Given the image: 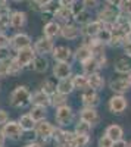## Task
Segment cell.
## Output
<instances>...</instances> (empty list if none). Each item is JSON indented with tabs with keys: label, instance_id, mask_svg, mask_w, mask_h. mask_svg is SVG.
Segmentation results:
<instances>
[{
	"label": "cell",
	"instance_id": "1",
	"mask_svg": "<svg viewBox=\"0 0 131 147\" xmlns=\"http://www.w3.org/2000/svg\"><path fill=\"white\" fill-rule=\"evenodd\" d=\"M9 103L16 109H22L31 105V91L28 90L27 85H18L9 94Z\"/></svg>",
	"mask_w": 131,
	"mask_h": 147
},
{
	"label": "cell",
	"instance_id": "2",
	"mask_svg": "<svg viewBox=\"0 0 131 147\" xmlns=\"http://www.w3.org/2000/svg\"><path fill=\"white\" fill-rule=\"evenodd\" d=\"M121 12L120 9L116 7H112V6H108V5H103L99 10H97V15H96V19L100 21L105 27L108 28H113L115 22L118 21V18L121 16Z\"/></svg>",
	"mask_w": 131,
	"mask_h": 147
},
{
	"label": "cell",
	"instance_id": "3",
	"mask_svg": "<svg viewBox=\"0 0 131 147\" xmlns=\"http://www.w3.org/2000/svg\"><path fill=\"white\" fill-rule=\"evenodd\" d=\"M2 132L5 134L6 138H9L12 141H18L24 136V129L21 128V124L18 121H7L2 127Z\"/></svg>",
	"mask_w": 131,
	"mask_h": 147
},
{
	"label": "cell",
	"instance_id": "4",
	"mask_svg": "<svg viewBox=\"0 0 131 147\" xmlns=\"http://www.w3.org/2000/svg\"><path fill=\"white\" fill-rule=\"evenodd\" d=\"M55 119L57 122L59 127H66L69 125L74 119V110L69 105H63V106H59L56 107V112H55Z\"/></svg>",
	"mask_w": 131,
	"mask_h": 147
},
{
	"label": "cell",
	"instance_id": "5",
	"mask_svg": "<svg viewBox=\"0 0 131 147\" xmlns=\"http://www.w3.org/2000/svg\"><path fill=\"white\" fill-rule=\"evenodd\" d=\"M128 107V100L122 94H115L112 96L108 102V109L113 115H122Z\"/></svg>",
	"mask_w": 131,
	"mask_h": 147
},
{
	"label": "cell",
	"instance_id": "6",
	"mask_svg": "<svg viewBox=\"0 0 131 147\" xmlns=\"http://www.w3.org/2000/svg\"><path fill=\"white\" fill-rule=\"evenodd\" d=\"M35 56H37V53H35L34 47L30 46V47H25V49H21V50L16 52V62L21 65V68H30L32 60L35 59Z\"/></svg>",
	"mask_w": 131,
	"mask_h": 147
},
{
	"label": "cell",
	"instance_id": "7",
	"mask_svg": "<svg viewBox=\"0 0 131 147\" xmlns=\"http://www.w3.org/2000/svg\"><path fill=\"white\" fill-rule=\"evenodd\" d=\"M34 50L37 55H41V56H47V55H52L53 53V49H55V43L53 40L47 38V37L41 35L38 37L37 40L34 41Z\"/></svg>",
	"mask_w": 131,
	"mask_h": 147
},
{
	"label": "cell",
	"instance_id": "8",
	"mask_svg": "<svg viewBox=\"0 0 131 147\" xmlns=\"http://www.w3.org/2000/svg\"><path fill=\"white\" fill-rule=\"evenodd\" d=\"M27 22H28V16H27L25 12H22V10H12L9 13V27L12 30H15L16 32L25 27Z\"/></svg>",
	"mask_w": 131,
	"mask_h": 147
},
{
	"label": "cell",
	"instance_id": "9",
	"mask_svg": "<svg viewBox=\"0 0 131 147\" xmlns=\"http://www.w3.org/2000/svg\"><path fill=\"white\" fill-rule=\"evenodd\" d=\"M31 44H32V38H31L27 32L18 31L15 35L10 37V49H14L15 52L21 50V49L30 47Z\"/></svg>",
	"mask_w": 131,
	"mask_h": 147
},
{
	"label": "cell",
	"instance_id": "10",
	"mask_svg": "<svg viewBox=\"0 0 131 147\" xmlns=\"http://www.w3.org/2000/svg\"><path fill=\"white\" fill-rule=\"evenodd\" d=\"M52 57L55 59V62H66L71 63L74 59V52L72 49L68 46H55Z\"/></svg>",
	"mask_w": 131,
	"mask_h": 147
},
{
	"label": "cell",
	"instance_id": "11",
	"mask_svg": "<svg viewBox=\"0 0 131 147\" xmlns=\"http://www.w3.org/2000/svg\"><path fill=\"white\" fill-rule=\"evenodd\" d=\"M34 132L38 138H43L44 141L53 138V134H55V127L47 121H40L35 124V128H34Z\"/></svg>",
	"mask_w": 131,
	"mask_h": 147
},
{
	"label": "cell",
	"instance_id": "12",
	"mask_svg": "<svg viewBox=\"0 0 131 147\" xmlns=\"http://www.w3.org/2000/svg\"><path fill=\"white\" fill-rule=\"evenodd\" d=\"M81 27H78L75 22H69V24H63L62 30H61V37L68 41H74L78 40L81 37Z\"/></svg>",
	"mask_w": 131,
	"mask_h": 147
},
{
	"label": "cell",
	"instance_id": "13",
	"mask_svg": "<svg viewBox=\"0 0 131 147\" xmlns=\"http://www.w3.org/2000/svg\"><path fill=\"white\" fill-rule=\"evenodd\" d=\"M81 102L86 107H97L100 103L99 91L93 90V88H87L84 91H81Z\"/></svg>",
	"mask_w": 131,
	"mask_h": 147
},
{
	"label": "cell",
	"instance_id": "14",
	"mask_svg": "<svg viewBox=\"0 0 131 147\" xmlns=\"http://www.w3.org/2000/svg\"><path fill=\"white\" fill-rule=\"evenodd\" d=\"M80 119L87 122V124H90L91 127H94L100 122V115L96 110V107H86L84 106L80 110Z\"/></svg>",
	"mask_w": 131,
	"mask_h": 147
},
{
	"label": "cell",
	"instance_id": "15",
	"mask_svg": "<svg viewBox=\"0 0 131 147\" xmlns=\"http://www.w3.org/2000/svg\"><path fill=\"white\" fill-rule=\"evenodd\" d=\"M103 28V24L97 19H91L88 24H86L84 27L81 28V34L86 38H96V35L99 34V31Z\"/></svg>",
	"mask_w": 131,
	"mask_h": 147
},
{
	"label": "cell",
	"instance_id": "16",
	"mask_svg": "<svg viewBox=\"0 0 131 147\" xmlns=\"http://www.w3.org/2000/svg\"><path fill=\"white\" fill-rule=\"evenodd\" d=\"M61 30H62L61 24H59L57 21H55V19H52V21L44 24L43 35L47 37V38H50V40H55V38H57V37H61Z\"/></svg>",
	"mask_w": 131,
	"mask_h": 147
},
{
	"label": "cell",
	"instance_id": "17",
	"mask_svg": "<svg viewBox=\"0 0 131 147\" xmlns=\"http://www.w3.org/2000/svg\"><path fill=\"white\" fill-rule=\"evenodd\" d=\"M71 74H72V66L71 63L66 62H56L53 65V77L59 81V80H63V78H69Z\"/></svg>",
	"mask_w": 131,
	"mask_h": 147
},
{
	"label": "cell",
	"instance_id": "18",
	"mask_svg": "<svg viewBox=\"0 0 131 147\" xmlns=\"http://www.w3.org/2000/svg\"><path fill=\"white\" fill-rule=\"evenodd\" d=\"M55 21H57L61 25L63 24H69V22H74V15L71 12V7H65V6H57L56 12H55Z\"/></svg>",
	"mask_w": 131,
	"mask_h": 147
},
{
	"label": "cell",
	"instance_id": "19",
	"mask_svg": "<svg viewBox=\"0 0 131 147\" xmlns=\"http://www.w3.org/2000/svg\"><path fill=\"white\" fill-rule=\"evenodd\" d=\"M31 105L32 106H43V107H49L52 105V97L49 94H46L41 90H37L31 93Z\"/></svg>",
	"mask_w": 131,
	"mask_h": 147
},
{
	"label": "cell",
	"instance_id": "20",
	"mask_svg": "<svg viewBox=\"0 0 131 147\" xmlns=\"http://www.w3.org/2000/svg\"><path fill=\"white\" fill-rule=\"evenodd\" d=\"M109 88L115 93V94H125L127 91H130L131 88V84L128 82L127 78H116V80H112L109 82Z\"/></svg>",
	"mask_w": 131,
	"mask_h": 147
},
{
	"label": "cell",
	"instance_id": "21",
	"mask_svg": "<svg viewBox=\"0 0 131 147\" xmlns=\"http://www.w3.org/2000/svg\"><path fill=\"white\" fill-rule=\"evenodd\" d=\"M113 69L118 74H127L128 75V74L131 72V57L122 56L120 59H116L115 63H113Z\"/></svg>",
	"mask_w": 131,
	"mask_h": 147
},
{
	"label": "cell",
	"instance_id": "22",
	"mask_svg": "<svg viewBox=\"0 0 131 147\" xmlns=\"http://www.w3.org/2000/svg\"><path fill=\"white\" fill-rule=\"evenodd\" d=\"M91 57V52H90V47L87 43H82L80 44L77 49H75V52H74V59L78 60L80 63H84L86 60H88Z\"/></svg>",
	"mask_w": 131,
	"mask_h": 147
},
{
	"label": "cell",
	"instance_id": "23",
	"mask_svg": "<svg viewBox=\"0 0 131 147\" xmlns=\"http://www.w3.org/2000/svg\"><path fill=\"white\" fill-rule=\"evenodd\" d=\"M105 134H106V136H108L111 140L118 141V140H122V137H124V129H122L121 125H118V124H111V125L106 127Z\"/></svg>",
	"mask_w": 131,
	"mask_h": 147
},
{
	"label": "cell",
	"instance_id": "24",
	"mask_svg": "<svg viewBox=\"0 0 131 147\" xmlns=\"http://www.w3.org/2000/svg\"><path fill=\"white\" fill-rule=\"evenodd\" d=\"M30 68L34 69L35 72H38V74H43V72H46L47 69H49V60H47L46 56L37 55V56H35V59L32 60V63H31Z\"/></svg>",
	"mask_w": 131,
	"mask_h": 147
},
{
	"label": "cell",
	"instance_id": "25",
	"mask_svg": "<svg viewBox=\"0 0 131 147\" xmlns=\"http://www.w3.org/2000/svg\"><path fill=\"white\" fill-rule=\"evenodd\" d=\"M72 82H74V88L84 91L87 88H90V82H88V75L87 74H77L72 77Z\"/></svg>",
	"mask_w": 131,
	"mask_h": 147
},
{
	"label": "cell",
	"instance_id": "26",
	"mask_svg": "<svg viewBox=\"0 0 131 147\" xmlns=\"http://www.w3.org/2000/svg\"><path fill=\"white\" fill-rule=\"evenodd\" d=\"M75 88H74V82H72V77L69 78H63V80H59L57 81V93L69 96Z\"/></svg>",
	"mask_w": 131,
	"mask_h": 147
},
{
	"label": "cell",
	"instance_id": "27",
	"mask_svg": "<svg viewBox=\"0 0 131 147\" xmlns=\"http://www.w3.org/2000/svg\"><path fill=\"white\" fill-rule=\"evenodd\" d=\"M18 122L21 124V128L24 129V132H30V131H34V128H35V122L34 119H32V116L30 115V113H24L22 116H19V119H18Z\"/></svg>",
	"mask_w": 131,
	"mask_h": 147
},
{
	"label": "cell",
	"instance_id": "28",
	"mask_svg": "<svg viewBox=\"0 0 131 147\" xmlns=\"http://www.w3.org/2000/svg\"><path fill=\"white\" fill-rule=\"evenodd\" d=\"M88 82H90V88L96 90V91H100V90L105 88V78L100 75L99 72L88 75Z\"/></svg>",
	"mask_w": 131,
	"mask_h": 147
},
{
	"label": "cell",
	"instance_id": "29",
	"mask_svg": "<svg viewBox=\"0 0 131 147\" xmlns=\"http://www.w3.org/2000/svg\"><path fill=\"white\" fill-rule=\"evenodd\" d=\"M41 91H44L46 94L49 96H53L56 91H57V82H56V78H47L41 82V87H40Z\"/></svg>",
	"mask_w": 131,
	"mask_h": 147
},
{
	"label": "cell",
	"instance_id": "30",
	"mask_svg": "<svg viewBox=\"0 0 131 147\" xmlns=\"http://www.w3.org/2000/svg\"><path fill=\"white\" fill-rule=\"evenodd\" d=\"M28 113L32 116V119H34L35 122H40V121H44V118L47 116V107H43V106H32Z\"/></svg>",
	"mask_w": 131,
	"mask_h": 147
},
{
	"label": "cell",
	"instance_id": "31",
	"mask_svg": "<svg viewBox=\"0 0 131 147\" xmlns=\"http://www.w3.org/2000/svg\"><path fill=\"white\" fill-rule=\"evenodd\" d=\"M96 40H99L100 43H103L105 46L106 44H111V40H112V30L108 28V27H105L99 31V34L96 35Z\"/></svg>",
	"mask_w": 131,
	"mask_h": 147
},
{
	"label": "cell",
	"instance_id": "32",
	"mask_svg": "<svg viewBox=\"0 0 131 147\" xmlns=\"http://www.w3.org/2000/svg\"><path fill=\"white\" fill-rule=\"evenodd\" d=\"M91 125L90 124H87V122H84V121H78L77 124H75V129H74V132L75 134H80V136H90V132H91Z\"/></svg>",
	"mask_w": 131,
	"mask_h": 147
},
{
	"label": "cell",
	"instance_id": "33",
	"mask_svg": "<svg viewBox=\"0 0 131 147\" xmlns=\"http://www.w3.org/2000/svg\"><path fill=\"white\" fill-rule=\"evenodd\" d=\"M91 21V13H90V10L88 9H86V10H82L80 15H77L75 18H74V22L77 24L78 27H84L86 24H88Z\"/></svg>",
	"mask_w": 131,
	"mask_h": 147
},
{
	"label": "cell",
	"instance_id": "34",
	"mask_svg": "<svg viewBox=\"0 0 131 147\" xmlns=\"http://www.w3.org/2000/svg\"><path fill=\"white\" fill-rule=\"evenodd\" d=\"M22 69H24V68H21V65L16 62L15 57H12V59L7 60V77H9V75H12V77L18 75V74L22 72Z\"/></svg>",
	"mask_w": 131,
	"mask_h": 147
},
{
	"label": "cell",
	"instance_id": "35",
	"mask_svg": "<svg viewBox=\"0 0 131 147\" xmlns=\"http://www.w3.org/2000/svg\"><path fill=\"white\" fill-rule=\"evenodd\" d=\"M88 143H90V136H80V134H75L72 146L74 147H87Z\"/></svg>",
	"mask_w": 131,
	"mask_h": 147
},
{
	"label": "cell",
	"instance_id": "36",
	"mask_svg": "<svg viewBox=\"0 0 131 147\" xmlns=\"http://www.w3.org/2000/svg\"><path fill=\"white\" fill-rule=\"evenodd\" d=\"M52 97V106H55V107H59V106H63V105H68L66 103V96L65 94H61V93H55L53 96H50Z\"/></svg>",
	"mask_w": 131,
	"mask_h": 147
},
{
	"label": "cell",
	"instance_id": "37",
	"mask_svg": "<svg viewBox=\"0 0 131 147\" xmlns=\"http://www.w3.org/2000/svg\"><path fill=\"white\" fill-rule=\"evenodd\" d=\"M55 0H31V7L34 6V9L35 10H41L44 6H47V5H50V3H53Z\"/></svg>",
	"mask_w": 131,
	"mask_h": 147
},
{
	"label": "cell",
	"instance_id": "38",
	"mask_svg": "<svg viewBox=\"0 0 131 147\" xmlns=\"http://www.w3.org/2000/svg\"><path fill=\"white\" fill-rule=\"evenodd\" d=\"M82 10H86V7H84V5H82V2L81 0H77V2L71 6V12H72V15H74V18L77 16V15H80Z\"/></svg>",
	"mask_w": 131,
	"mask_h": 147
},
{
	"label": "cell",
	"instance_id": "39",
	"mask_svg": "<svg viewBox=\"0 0 131 147\" xmlns=\"http://www.w3.org/2000/svg\"><path fill=\"white\" fill-rule=\"evenodd\" d=\"M97 147H113V140H111L106 134H103L97 141Z\"/></svg>",
	"mask_w": 131,
	"mask_h": 147
},
{
	"label": "cell",
	"instance_id": "40",
	"mask_svg": "<svg viewBox=\"0 0 131 147\" xmlns=\"http://www.w3.org/2000/svg\"><path fill=\"white\" fill-rule=\"evenodd\" d=\"M124 3H125V0H105V5L116 7V9H120V10H122Z\"/></svg>",
	"mask_w": 131,
	"mask_h": 147
},
{
	"label": "cell",
	"instance_id": "41",
	"mask_svg": "<svg viewBox=\"0 0 131 147\" xmlns=\"http://www.w3.org/2000/svg\"><path fill=\"white\" fill-rule=\"evenodd\" d=\"M12 59L10 57V47H2L0 49V62H6Z\"/></svg>",
	"mask_w": 131,
	"mask_h": 147
},
{
	"label": "cell",
	"instance_id": "42",
	"mask_svg": "<svg viewBox=\"0 0 131 147\" xmlns=\"http://www.w3.org/2000/svg\"><path fill=\"white\" fill-rule=\"evenodd\" d=\"M7 28H9V15H6V16H0V34L6 32Z\"/></svg>",
	"mask_w": 131,
	"mask_h": 147
},
{
	"label": "cell",
	"instance_id": "43",
	"mask_svg": "<svg viewBox=\"0 0 131 147\" xmlns=\"http://www.w3.org/2000/svg\"><path fill=\"white\" fill-rule=\"evenodd\" d=\"M82 5H84L86 9H96L99 5H100V0H81Z\"/></svg>",
	"mask_w": 131,
	"mask_h": 147
},
{
	"label": "cell",
	"instance_id": "44",
	"mask_svg": "<svg viewBox=\"0 0 131 147\" xmlns=\"http://www.w3.org/2000/svg\"><path fill=\"white\" fill-rule=\"evenodd\" d=\"M2 47H10V37L6 32L0 34V49Z\"/></svg>",
	"mask_w": 131,
	"mask_h": 147
},
{
	"label": "cell",
	"instance_id": "45",
	"mask_svg": "<svg viewBox=\"0 0 131 147\" xmlns=\"http://www.w3.org/2000/svg\"><path fill=\"white\" fill-rule=\"evenodd\" d=\"M7 121H9V113L6 112L5 109H0V125L3 127Z\"/></svg>",
	"mask_w": 131,
	"mask_h": 147
},
{
	"label": "cell",
	"instance_id": "46",
	"mask_svg": "<svg viewBox=\"0 0 131 147\" xmlns=\"http://www.w3.org/2000/svg\"><path fill=\"white\" fill-rule=\"evenodd\" d=\"M122 12L125 15H128L131 18V0H125V3H124V7H122Z\"/></svg>",
	"mask_w": 131,
	"mask_h": 147
},
{
	"label": "cell",
	"instance_id": "47",
	"mask_svg": "<svg viewBox=\"0 0 131 147\" xmlns=\"http://www.w3.org/2000/svg\"><path fill=\"white\" fill-rule=\"evenodd\" d=\"M77 0H57V5L59 6H65V7H71Z\"/></svg>",
	"mask_w": 131,
	"mask_h": 147
},
{
	"label": "cell",
	"instance_id": "48",
	"mask_svg": "<svg viewBox=\"0 0 131 147\" xmlns=\"http://www.w3.org/2000/svg\"><path fill=\"white\" fill-rule=\"evenodd\" d=\"M122 49H124V53H125V56H128V57H131V38L122 46Z\"/></svg>",
	"mask_w": 131,
	"mask_h": 147
},
{
	"label": "cell",
	"instance_id": "49",
	"mask_svg": "<svg viewBox=\"0 0 131 147\" xmlns=\"http://www.w3.org/2000/svg\"><path fill=\"white\" fill-rule=\"evenodd\" d=\"M113 147H130V144L122 138V140H118V141H113Z\"/></svg>",
	"mask_w": 131,
	"mask_h": 147
},
{
	"label": "cell",
	"instance_id": "50",
	"mask_svg": "<svg viewBox=\"0 0 131 147\" xmlns=\"http://www.w3.org/2000/svg\"><path fill=\"white\" fill-rule=\"evenodd\" d=\"M5 144H6V137L2 132V129H0V147H5Z\"/></svg>",
	"mask_w": 131,
	"mask_h": 147
},
{
	"label": "cell",
	"instance_id": "51",
	"mask_svg": "<svg viewBox=\"0 0 131 147\" xmlns=\"http://www.w3.org/2000/svg\"><path fill=\"white\" fill-rule=\"evenodd\" d=\"M24 147H41V144H38V143L32 141V143H28V144H25Z\"/></svg>",
	"mask_w": 131,
	"mask_h": 147
},
{
	"label": "cell",
	"instance_id": "52",
	"mask_svg": "<svg viewBox=\"0 0 131 147\" xmlns=\"http://www.w3.org/2000/svg\"><path fill=\"white\" fill-rule=\"evenodd\" d=\"M127 80H128V82H130V84H131V72H130V74H128V75H127Z\"/></svg>",
	"mask_w": 131,
	"mask_h": 147
},
{
	"label": "cell",
	"instance_id": "53",
	"mask_svg": "<svg viewBox=\"0 0 131 147\" xmlns=\"http://www.w3.org/2000/svg\"><path fill=\"white\" fill-rule=\"evenodd\" d=\"M12 2H15V3H21V2H25V0H12Z\"/></svg>",
	"mask_w": 131,
	"mask_h": 147
},
{
	"label": "cell",
	"instance_id": "54",
	"mask_svg": "<svg viewBox=\"0 0 131 147\" xmlns=\"http://www.w3.org/2000/svg\"><path fill=\"white\" fill-rule=\"evenodd\" d=\"M130 32H131V19H130Z\"/></svg>",
	"mask_w": 131,
	"mask_h": 147
},
{
	"label": "cell",
	"instance_id": "55",
	"mask_svg": "<svg viewBox=\"0 0 131 147\" xmlns=\"http://www.w3.org/2000/svg\"><path fill=\"white\" fill-rule=\"evenodd\" d=\"M69 147H74V146H69Z\"/></svg>",
	"mask_w": 131,
	"mask_h": 147
},
{
	"label": "cell",
	"instance_id": "56",
	"mask_svg": "<svg viewBox=\"0 0 131 147\" xmlns=\"http://www.w3.org/2000/svg\"><path fill=\"white\" fill-rule=\"evenodd\" d=\"M130 147H131V143H130Z\"/></svg>",
	"mask_w": 131,
	"mask_h": 147
}]
</instances>
